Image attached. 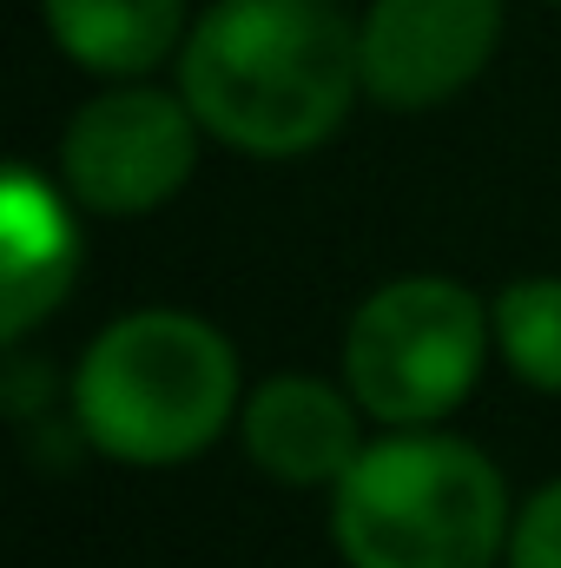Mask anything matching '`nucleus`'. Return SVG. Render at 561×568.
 <instances>
[{
    "label": "nucleus",
    "instance_id": "3",
    "mask_svg": "<svg viewBox=\"0 0 561 568\" xmlns=\"http://www.w3.org/2000/svg\"><path fill=\"white\" fill-rule=\"evenodd\" d=\"M238 410V357L192 311H133L106 324L73 371V417L113 463L165 469L198 456Z\"/></svg>",
    "mask_w": 561,
    "mask_h": 568
},
{
    "label": "nucleus",
    "instance_id": "10",
    "mask_svg": "<svg viewBox=\"0 0 561 568\" xmlns=\"http://www.w3.org/2000/svg\"><path fill=\"white\" fill-rule=\"evenodd\" d=\"M496 344L516 377L561 397V278H516L496 297Z\"/></svg>",
    "mask_w": 561,
    "mask_h": 568
},
{
    "label": "nucleus",
    "instance_id": "11",
    "mask_svg": "<svg viewBox=\"0 0 561 568\" xmlns=\"http://www.w3.org/2000/svg\"><path fill=\"white\" fill-rule=\"evenodd\" d=\"M509 568H561V483L529 496V509L509 529Z\"/></svg>",
    "mask_w": 561,
    "mask_h": 568
},
{
    "label": "nucleus",
    "instance_id": "4",
    "mask_svg": "<svg viewBox=\"0 0 561 568\" xmlns=\"http://www.w3.org/2000/svg\"><path fill=\"white\" fill-rule=\"evenodd\" d=\"M496 311L476 304V291L456 278H397L357 304L344 337V377L350 397L390 429H429L449 417L489 351Z\"/></svg>",
    "mask_w": 561,
    "mask_h": 568
},
{
    "label": "nucleus",
    "instance_id": "6",
    "mask_svg": "<svg viewBox=\"0 0 561 568\" xmlns=\"http://www.w3.org/2000/svg\"><path fill=\"white\" fill-rule=\"evenodd\" d=\"M502 40V0H370L364 87L370 100L422 113L462 93Z\"/></svg>",
    "mask_w": 561,
    "mask_h": 568
},
{
    "label": "nucleus",
    "instance_id": "9",
    "mask_svg": "<svg viewBox=\"0 0 561 568\" xmlns=\"http://www.w3.org/2000/svg\"><path fill=\"white\" fill-rule=\"evenodd\" d=\"M47 33L93 73H152L185 27V0H40Z\"/></svg>",
    "mask_w": 561,
    "mask_h": 568
},
{
    "label": "nucleus",
    "instance_id": "1",
    "mask_svg": "<svg viewBox=\"0 0 561 568\" xmlns=\"http://www.w3.org/2000/svg\"><path fill=\"white\" fill-rule=\"evenodd\" d=\"M364 87V27L344 0H218L185 53L178 93L212 140L297 159L324 145Z\"/></svg>",
    "mask_w": 561,
    "mask_h": 568
},
{
    "label": "nucleus",
    "instance_id": "7",
    "mask_svg": "<svg viewBox=\"0 0 561 568\" xmlns=\"http://www.w3.org/2000/svg\"><path fill=\"white\" fill-rule=\"evenodd\" d=\"M357 397H337L324 377H272L265 390H252L245 404V456L278 476L290 489H317V483H344L350 463L364 456V429H357Z\"/></svg>",
    "mask_w": 561,
    "mask_h": 568
},
{
    "label": "nucleus",
    "instance_id": "2",
    "mask_svg": "<svg viewBox=\"0 0 561 568\" xmlns=\"http://www.w3.org/2000/svg\"><path fill=\"white\" fill-rule=\"evenodd\" d=\"M330 536L350 568H496L509 556V489L476 443L397 429L364 443L337 483Z\"/></svg>",
    "mask_w": 561,
    "mask_h": 568
},
{
    "label": "nucleus",
    "instance_id": "5",
    "mask_svg": "<svg viewBox=\"0 0 561 568\" xmlns=\"http://www.w3.org/2000/svg\"><path fill=\"white\" fill-rule=\"evenodd\" d=\"M198 113L159 87H113L86 100L60 140V179L86 212L140 219L165 205L198 165Z\"/></svg>",
    "mask_w": 561,
    "mask_h": 568
},
{
    "label": "nucleus",
    "instance_id": "8",
    "mask_svg": "<svg viewBox=\"0 0 561 568\" xmlns=\"http://www.w3.org/2000/svg\"><path fill=\"white\" fill-rule=\"evenodd\" d=\"M0 225H7V278H0V331L27 337L80 272V232L60 205V192L33 172L13 165L7 172V199H0Z\"/></svg>",
    "mask_w": 561,
    "mask_h": 568
}]
</instances>
